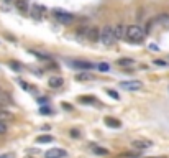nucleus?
<instances>
[{
	"mask_svg": "<svg viewBox=\"0 0 169 158\" xmlns=\"http://www.w3.org/2000/svg\"><path fill=\"white\" fill-rule=\"evenodd\" d=\"M69 64H71L72 68H75V69H82V71H87V69H94V68H97L94 63L80 61V60H71V61H69Z\"/></svg>",
	"mask_w": 169,
	"mask_h": 158,
	"instance_id": "7ed1b4c3",
	"label": "nucleus"
},
{
	"mask_svg": "<svg viewBox=\"0 0 169 158\" xmlns=\"http://www.w3.org/2000/svg\"><path fill=\"white\" fill-rule=\"evenodd\" d=\"M0 92H2V89H0Z\"/></svg>",
	"mask_w": 169,
	"mask_h": 158,
	"instance_id": "2f4dec72",
	"label": "nucleus"
},
{
	"mask_svg": "<svg viewBox=\"0 0 169 158\" xmlns=\"http://www.w3.org/2000/svg\"><path fill=\"white\" fill-rule=\"evenodd\" d=\"M90 150L94 151V153H97V155H108V150L100 148V147H98V145H95V143L90 145Z\"/></svg>",
	"mask_w": 169,
	"mask_h": 158,
	"instance_id": "f8f14e48",
	"label": "nucleus"
},
{
	"mask_svg": "<svg viewBox=\"0 0 169 158\" xmlns=\"http://www.w3.org/2000/svg\"><path fill=\"white\" fill-rule=\"evenodd\" d=\"M66 156H67V151L62 148H49L44 153V158H66Z\"/></svg>",
	"mask_w": 169,
	"mask_h": 158,
	"instance_id": "20e7f679",
	"label": "nucleus"
},
{
	"mask_svg": "<svg viewBox=\"0 0 169 158\" xmlns=\"http://www.w3.org/2000/svg\"><path fill=\"white\" fill-rule=\"evenodd\" d=\"M100 40H102V43L103 45H113L115 43V31H113V26H103L102 28V33H100Z\"/></svg>",
	"mask_w": 169,
	"mask_h": 158,
	"instance_id": "f03ea898",
	"label": "nucleus"
},
{
	"mask_svg": "<svg viewBox=\"0 0 169 158\" xmlns=\"http://www.w3.org/2000/svg\"><path fill=\"white\" fill-rule=\"evenodd\" d=\"M10 66H11V69H15V71H20V69H21L20 64H16V63H13V61L10 63Z\"/></svg>",
	"mask_w": 169,
	"mask_h": 158,
	"instance_id": "b1692460",
	"label": "nucleus"
},
{
	"mask_svg": "<svg viewBox=\"0 0 169 158\" xmlns=\"http://www.w3.org/2000/svg\"><path fill=\"white\" fill-rule=\"evenodd\" d=\"M149 158H167V156H149Z\"/></svg>",
	"mask_w": 169,
	"mask_h": 158,
	"instance_id": "c756f323",
	"label": "nucleus"
},
{
	"mask_svg": "<svg viewBox=\"0 0 169 158\" xmlns=\"http://www.w3.org/2000/svg\"><path fill=\"white\" fill-rule=\"evenodd\" d=\"M120 66H135V61L133 60H128V58H121V60L116 61Z\"/></svg>",
	"mask_w": 169,
	"mask_h": 158,
	"instance_id": "2eb2a0df",
	"label": "nucleus"
},
{
	"mask_svg": "<svg viewBox=\"0 0 169 158\" xmlns=\"http://www.w3.org/2000/svg\"><path fill=\"white\" fill-rule=\"evenodd\" d=\"M16 7H18V10L23 12V13H26V12H28V7H26L25 0H16Z\"/></svg>",
	"mask_w": 169,
	"mask_h": 158,
	"instance_id": "f3484780",
	"label": "nucleus"
},
{
	"mask_svg": "<svg viewBox=\"0 0 169 158\" xmlns=\"http://www.w3.org/2000/svg\"><path fill=\"white\" fill-rule=\"evenodd\" d=\"M154 64H156V66H166V61H162V60H154Z\"/></svg>",
	"mask_w": 169,
	"mask_h": 158,
	"instance_id": "393cba45",
	"label": "nucleus"
},
{
	"mask_svg": "<svg viewBox=\"0 0 169 158\" xmlns=\"http://www.w3.org/2000/svg\"><path fill=\"white\" fill-rule=\"evenodd\" d=\"M54 17L57 20H59L61 23H71L74 17L71 13H67V12H62V10H54Z\"/></svg>",
	"mask_w": 169,
	"mask_h": 158,
	"instance_id": "423d86ee",
	"label": "nucleus"
},
{
	"mask_svg": "<svg viewBox=\"0 0 169 158\" xmlns=\"http://www.w3.org/2000/svg\"><path fill=\"white\" fill-rule=\"evenodd\" d=\"M113 31H115V36H116V40H120L123 35H126V31L123 30V26L121 25H116V26H113Z\"/></svg>",
	"mask_w": 169,
	"mask_h": 158,
	"instance_id": "ddd939ff",
	"label": "nucleus"
},
{
	"mask_svg": "<svg viewBox=\"0 0 169 158\" xmlns=\"http://www.w3.org/2000/svg\"><path fill=\"white\" fill-rule=\"evenodd\" d=\"M141 83L139 81H123V83H120V87L121 89H125V91H138V89H141Z\"/></svg>",
	"mask_w": 169,
	"mask_h": 158,
	"instance_id": "39448f33",
	"label": "nucleus"
},
{
	"mask_svg": "<svg viewBox=\"0 0 169 158\" xmlns=\"http://www.w3.org/2000/svg\"><path fill=\"white\" fill-rule=\"evenodd\" d=\"M131 145H133V148H136V150H144V148L151 147V142L149 140H135Z\"/></svg>",
	"mask_w": 169,
	"mask_h": 158,
	"instance_id": "1a4fd4ad",
	"label": "nucleus"
},
{
	"mask_svg": "<svg viewBox=\"0 0 169 158\" xmlns=\"http://www.w3.org/2000/svg\"><path fill=\"white\" fill-rule=\"evenodd\" d=\"M71 135H72L74 138H77V137L80 135V133H79V130H71Z\"/></svg>",
	"mask_w": 169,
	"mask_h": 158,
	"instance_id": "cd10ccee",
	"label": "nucleus"
},
{
	"mask_svg": "<svg viewBox=\"0 0 169 158\" xmlns=\"http://www.w3.org/2000/svg\"><path fill=\"white\" fill-rule=\"evenodd\" d=\"M97 69L102 71V73H107V71H110V64L108 63H100V64H97Z\"/></svg>",
	"mask_w": 169,
	"mask_h": 158,
	"instance_id": "a211bd4d",
	"label": "nucleus"
},
{
	"mask_svg": "<svg viewBox=\"0 0 169 158\" xmlns=\"http://www.w3.org/2000/svg\"><path fill=\"white\" fill-rule=\"evenodd\" d=\"M105 125L107 127H112V128H118V127H121V122L120 120H116L115 117H105Z\"/></svg>",
	"mask_w": 169,
	"mask_h": 158,
	"instance_id": "9d476101",
	"label": "nucleus"
},
{
	"mask_svg": "<svg viewBox=\"0 0 169 158\" xmlns=\"http://www.w3.org/2000/svg\"><path fill=\"white\" fill-rule=\"evenodd\" d=\"M13 119H15V115L8 112L3 104H0V120H13Z\"/></svg>",
	"mask_w": 169,
	"mask_h": 158,
	"instance_id": "6e6552de",
	"label": "nucleus"
},
{
	"mask_svg": "<svg viewBox=\"0 0 169 158\" xmlns=\"http://www.w3.org/2000/svg\"><path fill=\"white\" fill-rule=\"evenodd\" d=\"M53 137H51V135H39L38 138H36V142L38 143H51V142H53Z\"/></svg>",
	"mask_w": 169,
	"mask_h": 158,
	"instance_id": "4468645a",
	"label": "nucleus"
},
{
	"mask_svg": "<svg viewBox=\"0 0 169 158\" xmlns=\"http://www.w3.org/2000/svg\"><path fill=\"white\" fill-rule=\"evenodd\" d=\"M62 83H64V79L61 78V76H54V78H51V79L48 81L49 87H61Z\"/></svg>",
	"mask_w": 169,
	"mask_h": 158,
	"instance_id": "9b49d317",
	"label": "nucleus"
},
{
	"mask_svg": "<svg viewBox=\"0 0 169 158\" xmlns=\"http://www.w3.org/2000/svg\"><path fill=\"white\" fill-rule=\"evenodd\" d=\"M75 79H79V81H89V79H94L90 74H87V73H80L75 76Z\"/></svg>",
	"mask_w": 169,
	"mask_h": 158,
	"instance_id": "6ab92c4d",
	"label": "nucleus"
},
{
	"mask_svg": "<svg viewBox=\"0 0 169 158\" xmlns=\"http://www.w3.org/2000/svg\"><path fill=\"white\" fill-rule=\"evenodd\" d=\"M107 94L112 99H115V101H118V99H120V96L116 94V91H113V89H107Z\"/></svg>",
	"mask_w": 169,
	"mask_h": 158,
	"instance_id": "aec40b11",
	"label": "nucleus"
},
{
	"mask_svg": "<svg viewBox=\"0 0 169 158\" xmlns=\"http://www.w3.org/2000/svg\"><path fill=\"white\" fill-rule=\"evenodd\" d=\"M156 22H161V23H164L166 26H169V17H167V15H161Z\"/></svg>",
	"mask_w": 169,
	"mask_h": 158,
	"instance_id": "412c9836",
	"label": "nucleus"
},
{
	"mask_svg": "<svg viewBox=\"0 0 169 158\" xmlns=\"http://www.w3.org/2000/svg\"><path fill=\"white\" fill-rule=\"evenodd\" d=\"M34 56H38V58H43V60H49V56L48 55H41V53H38V51H31Z\"/></svg>",
	"mask_w": 169,
	"mask_h": 158,
	"instance_id": "5701e85b",
	"label": "nucleus"
},
{
	"mask_svg": "<svg viewBox=\"0 0 169 158\" xmlns=\"http://www.w3.org/2000/svg\"><path fill=\"white\" fill-rule=\"evenodd\" d=\"M79 102H82V104H98V101L95 97H79Z\"/></svg>",
	"mask_w": 169,
	"mask_h": 158,
	"instance_id": "dca6fc26",
	"label": "nucleus"
},
{
	"mask_svg": "<svg viewBox=\"0 0 169 158\" xmlns=\"http://www.w3.org/2000/svg\"><path fill=\"white\" fill-rule=\"evenodd\" d=\"M100 33L102 31H98V28L97 26H90L89 30H87V40H90V41H97L98 38H100Z\"/></svg>",
	"mask_w": 169,
	"mask_h": 158,
	"instance_id": "0eeeda50",
	"label": "nucleus"
},
{
	"mask_svg": "<svg viewBox=\"0 0 169 158\" xmlns=\"http://www.w3.org/2000/svg\"><path fill=\"white\" fill-rule=\"evenodd\" d=\"M39 112H41V114H49L51 110H49L48 107H41V109H39Z\"/></svg>",
	"mask_w": 169,
	"mask_h": 158,
	"instance_id": "bb28decb",
	"label": "nucleus"
},
{
	"mask_svg": "<svg viewBox=\"0 0 169 158\" xmlns=\"http://www.w3.org/2000/svg\"><path fill=\"white\" fill-rule=\"evenodd\" d=\"M62 107H64V109H69V110L72 109V107H71V104H67V102H62Z\"/></svg>",
	"mask_w": 169,
	"mask_h": 158,
	"instance_id": "c85d7f7f",
	"label": "nucleus"
},
{
	"mask_svg": "<svg viewBox=\"0 0 169 158\" xmlns=\"http://www.w3.org/2000/svg\"><path fill=\"white\" fill-rule=\"evenodd\" d=\"M0 158H15V153H3L0 155Z\"/></svg>",
	"mask_w": 169,
	"mask_h": 158,
	"instance_id": "a878e982",
	"label": "nucleus"
},
{
	"mask_svg": "<svg viewBox=\"0 0 169 158\" xmlns=\"http://www.w3.org/2000/svg\"><path fill=\"white\" fill-rule=\"evenodd\" d=\"M143 36H144V33H143V30L139 26H136V25H130V26H126V38L130 40V41H136V43H139L143 40Z\"/></svg>",
	"mask_w": 169,
	"mask_h": 158,
	"instance_id": "f257e3e1",
	"label": "nucleus"
},
{
	"mask_svg": "<svg viewBox=\"0 0 169 158\" xmlns=\"http://www.w3.org/2000/svg\"><path fill=\"white\" fill-rule=\"evenodd\" d=\"M7 133V125L3 124V120H0V135H5Z\"/></svg>",
	"mask_w": 169,
	"mask_h": 158,
	"instance_id": "4be33fe9",
	"label": "nucleus"
},
{
	"mask_svg": "<svg viewBox=\"0 0 169 158\" xmlns=\"http://www.w3.org/2000/svg\"><path fill=\"white\" fill-rule=\"evenodd\" d=\"M5 2H11V0H5Z\"/></svg>",
	"mask_w": 169,
	"mask_h": 158,
	"instance_id": "7c9ffc66",
	"label": "nucleus"
}]
</instances>
